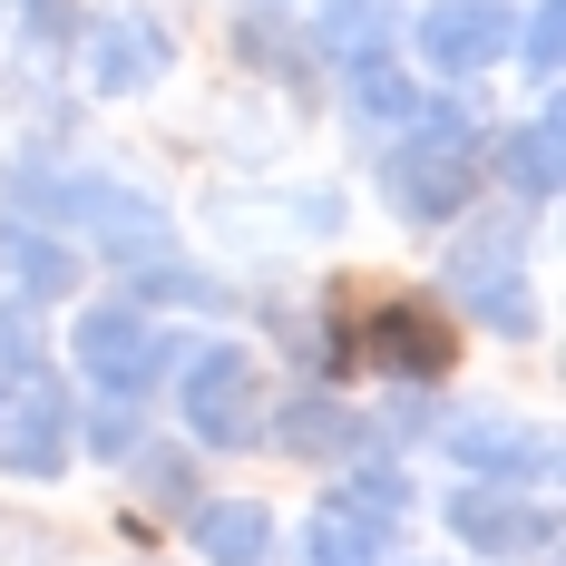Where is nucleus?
Wrapping results in <instances>:
<instances>
[{
  "label": "nucleus",
  "instance_id": "0eeeda50",
  "mask_svg": "<svg viewBox=\"0 0 566 566\" xmlns=\"http://www.w3.org/2000/svg\"><path fill=\"white\" fill-rule=\"evenodd\" d=\"M69 450H78V400L59 391L50 371L0 400V469H10V479H59Z\"/></svg>",
  "mask_w": 566,
  "mask_h": 566
},
{
  "label": "nucleus",
  "instance_id": "2eb2a0df",
  "mask_svg": "<svg viewBox=\"0 0 566 566\" xmlns=\"http://www.w3.org/2000/svg\"><path fill=\"white\" fill-rule=\"evenodd\" d=\"M0 264L20 274V293H69V283H78V254H69L50 226H40V234H30V226H0Z\"/></svg>",
  "mask_w": 566,
  "mask_h": 566
},
{
  "label": "nucleus",
  "instance_id": "9b49d317",
  "mask_svg": "<svg viewBox=\"0 0 566 566\" xmlns=\"http://www.w3.org/2000/svg\"><path fill=\"white\" fill-rule=\"evenodd\" d=\"M450 527L469 547H489V557H547L557 547V517L537 509V499H517V489H459Z\"/></svg>",
  "mask_w": 566,
  "mask_h": 566
},
{
  "label": "nucleus",
  "instance_id": "20e7f679",
  "mask_svg": "<svg viewBox=\"0 0 566 566\" xmlns=\"http://www.w3.org/2000/svg\"><path fill=\"white\" fill-rule=\"evenodd\" d=\"M186 371V430L206 440V450H244L254 430H264V371H254V352H234V342H216V352H186L176 361Z\"/></svg>",
  "mask_w": 566,
  "mask_h": 566
},
{
  "label": "nucleus",
  "instance_id": "f8f14e48",
  "mask_svg": "<svg viewBox=\"0 0 566 566\" xmlns=\"http://www.w3.org/2000/svg\"><path fill=\"white\" fill-rule=\"evenodd\" d=\"M303 547H313V566H391V517L333 489L313 509V527H303Z\"/></svg>",
  "mask_w": 566,
  "mask_h": 566
},
{
  "label": "nucleus",
  "instance_id": "5701e85b",
  "mask_svg": "<svg viewBox=\"0 0 566 566\" xmlns=\"http://www.w3.org/2000/svg\"><path fill=\"white\" fill-rule=\"evenodd\" d=\"M20 30L50 50V40H69V30H78V10H69V0H20Z\"/></svg>",
  "mask_w": 566,
  "mask_h": 566
},
{
  "label": "nucleus",
  "instance_id": "aec40b11",
  "mask_svg": "<svg viewBox=\"0 0 566 566\" xmlns=\"http://www.w3.org/2000/svg\"><path fill=\"white\" fill-rule=\"evenodd\" d=\"M0 371H20V381L50 371V361H40V333H30V303H0Z\"/></svg>",
  "mask_w": 566,
  "mask_h": 566
},
{
  "label": "nucleus",
  "instance_id": "1a4fd4ad",
  "mask_svg": "<svg viewBox=\"0 0 566 566\" xmlns=\"http://www.w3.org/2000/svg\"><path fill=\"white\" fill-rule=\"evenodd\" d=\"M78 69H88V88H98V98H137V88H157V78H167V30H157L147 10L88 20V40H78Z\"/></svg>",
  "mask_w": 566,
  "mask_h": 566
},
{
  "label": "nucleus",
  "instance_id": "39448f33",
  "mask_svg": "<svg viewBox=\"0 0 566 566\" xmlns=\"http://www.w3.org/2000/svg\"><path fill=\"white\" fill-rule=\"evenodd\" d=\"M517 264H527V234H517L509 216L450 244V293L479 313V323H489V333H537V303H527Z\"/></svg>",
  "mask_w": 566,
  "mask_h": 566
},
{
  "label": "nucleus",
  "instance_id": "f03ea898",
  "mask_svg": "<svg viewBox=\"0 0 566 566\" xmlns=\"http://www.w3.org/2000/svg\"><path fill=\"white\" fill-rule=\"evenodd\" d=\"M10 196H20V206H40V226H88V234L117 254V264H157V254H167V216H157L147 196L108 186V176H50V167H20V176H10Z\"/></svg>",
  "mask_w": 566,
  "mask_h": 566
},
{
  "label": "nucleus",
  "instance_id": "4468645a",
  "mask_svg": "<svg viewBox=\"0 0 566 566\" xmlns=\"http://www.w3.org/2000/svg\"><path fill=\"white\" fill-rule=\"evenodd\" d=\"M342 98H352V117H381V127H410V117L430 108V88H420L410 69H391V59H352Z\"/></svg>",
  "mask_w": 566,
  "mask_h": 566
},
{
  "label": "nucleus",
  "instance_id": "7ed1b4c3",
  "mask_svg": "<svg viewBox=\"0 0 566 566\" xmlns=\"http://www.w3.org/2000/svg\"><path fill=\"white\" fill-rule=\"evenodd\" d=\"M342 352L352 361H381L400 381H430V371H450V323L420 303V293H342Z\"/></svg>",
  "mask_w": 566,
  "mask_h": 566
},
{
  "label": "nucleus",
  "instance_id": "a211bd4d",
  "mask_svg": "<svg viewBox=\"0 0 566 566\" xmlns=\"http://www.w3.org/2000/svg\"><path fill=\"white\" fill-rule=\"evenodd\" d=\"M557 59H566V10L557 0H527V20H517V69H527V78H557Z\"/></svg>",
  "mask_w": 566,
  "mask_h": 566
},
{
  "label": "nucleus",
  "instance_id": "6e6552de",
  "mask_svg": "<svg viewBox=\"0 0 566 566\" xmlns=\"http://www.w3.org/2000/svg\"><path fill=\"white\" fill-rule=\"evenodd\" d=\"M517 40V0H430L420 10V59L440 78H479L489 59H509Z\"/></svg>",
  "mask_w": 566,
  "mask_h": 566
},
{
  "label": "nucleus",
  "instance_id": "dca6fc26",
  "mask_svg": "<svg viewBox=\"0 0 566 566\" xmlns=\"http://www.w3.org/2000/svg\"><path fill=\"white\" fill-rule=\"evenodd\" d=\"M557 147H566L557 108H537V117H527V127L509 137V157H499V167H509V186H517V196H557V176H566V157H557Z\"/></svg>",
  "mask_w": 566,
  "mask_h": 566
},
{
  "label": "nucleus",
  "instance_id": "9d476101",
  "mask_svg": "<svg viewBox=\"0 0 566 566\" xmlns=\"http://www.w3.org/2000/svg\"><path fill=\"white\" fill-rule=\"evenodd\" d=\"M450 469H469L479 489H537L557 469L547 430H509V420H459L450 430Z\"/></svg>",
  "mask_w": 566,
  "mask_h": 566
},
{
  "label": "nucleus",
  "instance_id": "6ab92c4d",
  "mask_svg": "<svg viewBox=\"0 0 566 566\" xmlns=\"http://www.w3.org/2000/svg\"><path fill=\"white\" fill-rule=\"evenodd\" d=\"M323 40L352 59H381V0H323Z\"/></svg>",
  "mask_w": 566,
  "mask_h": 566
},
{
  "label": "nucleus",
  "instance_id": "412c9836",
  "mask_svg": "<svg viewBox=\"0 0 566 566\" xmlns=\"http://www.w3.org/2000/svg\"><path fill=\"white\" fill-rule=\"evenodd\" d=\"M342 499H361V509H381V517H400V509H410V479H400V469H381V459H371V469H352V489H342Z\"/></svg>",
  "mask_w": 566,
  "mask_h": 566
},
{
  "label": "nucleus",
  "instance_id": "ddd939ff",
  "mask_svg": "<svg viewBox=\"0 0 566 566\" xmlns=\"http://www.w3.org/2000/svg\"><path fill=\"white\" fill-rule=\"evenodd\" d=\"M196 557H206V566H264V557H274V517L254 509V499L196 509Z\"/></svg>",
  "mask_w": 566,
  "mask_h": 566
},
{
  "label": "nucleus",
  "instance_id": "423d86ee",
  "mask_svg": "<svg viewBox=\"0 0 566 566\" xmlns=\"http://www.w3.org/2000/svg\"><path fill=\"white\" fill-rule=\"evenodd\" d=\"M78 361H88V381L108 400H137L157 371H176L186 352L157 342V323H147L137 303H98V313H78Z\"/></svg>",
  "mask_w": 566,
  "mask_h": 566
},
{
  "label": "nucleus",
  "instance_id": "b1692460",
  "mask_svg": "<svg viewBox=\"0 0 566 566\" xmlns=\"http://www.w3.org/2000/svg\"><path fill=\"white\" fill-rule=\"evenodd\" d=\"M137 479H147V499H186V459H176V450H147V459H137Z\"/></svg>",
  "mask_w": 566,
  "mask_h": 566
},
{
  "label": "nucleus",
  "instance_id": "f257e3e1",
  "mask_svg": "<svg viewBox=\"0 0 566 566\" xmlns=\"http://www.w3.org/2000/svg\"><path fill=\"white\" fill-rule=\"evenodd\" d=\"M381 186H391V206L410 226H450L459 206L479 196V137H469V117L459 108H420L410 137L381 157Z\"/></svg>",
  "mask_w": 566,
  "mask_h": 566
},
{
  "label": "nucleus",
  "instance_id": "4be33fe9",
  "mask_svg": "<svg viewBox=\"0 0 566 566\" xmlns=\"http://www.w3.org/2000/svg\"><path fill=\"white\" fill-rule=\"evenodd\" d=\"M88 450L98 459H117V450H137V400H108L98 420H88Z\"/></svg>",
  "mask_w": 566,
  "mask_h": 566
},
{
  "label": "nucleus",
  "instance_id": "f3484780",
  "mask_svg": "<svg viewBox=\"0 0 566 566\" xmlns=\"http://www.w3.org/2000/svg\"><path fill=\"white\" fill-rule=\"evenodd\" d=\"M283 450H352V410L342 400H303V410H283L274 420Z\"/></svg>",
  "mask_w": 566,
  "mask_h": 566
}]
</instances>
